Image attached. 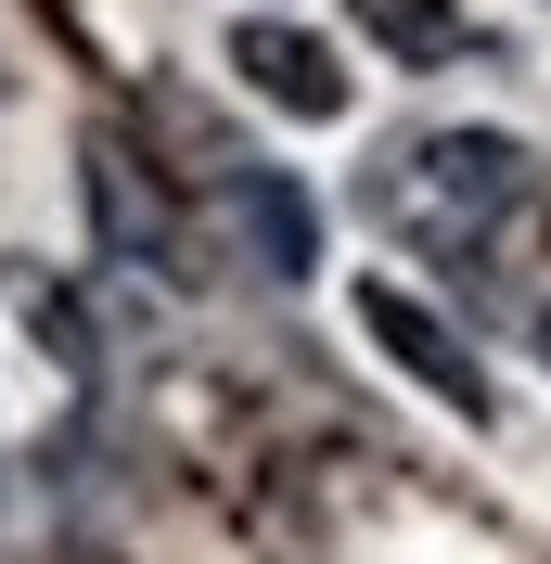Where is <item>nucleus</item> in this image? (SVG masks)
<instances>
[{
	"label": "nucleus",
	"instance_id": "obj_1",
	"mask_svg": "<svg viewBox=\"0 0 551 564\" xmlns=\"http://www.w3.org/2000/svg\"><path fill=\"white\" fill-rule=\"evenodd\" d=\"M526 206V141L514 129H423L398 154H372L359 218L398 257H487V231Z\"/></svg>",
	"mask_w": 551,
	"mask_h": 564
},
{
	"label": "nucleus",
	"instance_id": "obj_2",
	"mask_svg": "<svg viewBox=\"0 0 551 564\" xmlns=\"http://www.w3.org/2000/svg\"><path fill=\"white\" fill-rule=\"evenodd\" d=\"M231 77H244L270 116H295V129H334V116L359 104L346 52H334L321 26H282V13H244V26H231Z\"/></svg>",
	"mask_w": 551,
	"mask_h": 564
},
{
	"label": "nucleus",
	"instance_id": "obj_3",
	"mask_svg": "<svg viewBox=\"0 0 551 564\" xmlns=\"http://www.w3.org/2000/svg\"><path fill=\"white\" fill-rule=\"evenodd\" d=\"M359 334H372V347L398 359V372H411V386L436 398V411L487 423V372H475V347H462V334H449V321L423 308L411 282H359Z\"/></svg>",
	"mask_w": 551,
	"mask_h": 564
},
{
	"label": "nucleus",
	"instance_id": "obj_4",
	"mask_svg": "<svg viewBox=\"0 0 551 564\" xmlns=\"http://www.w3.org/2000/svg\"><path fill=\"white\" fill-rule=\"evenodd\" d=\"M77 193H90V231H104L116 270H141V282H193V270H180V218H168V193H154L116 141H90V154H77Z\"/></svg>",
	"mask_w": 551,
	"mask_h": 564
},
{
	"label": "nucleus",
	"instance_id": "obj_5",
	"mask_svg": "<svg viewBox=\"0 0 551 564\" xmlns=\"http://www.w3.org/2000/svg\"><path fill=\"white\" fill-rule=\"evenodd\" d=\"M218 218H231L244 270H270V282H309L321 270V206L282 167H218Z\"/></svg>",
	"mask_w": 551,
	"mask_h": 564
},
{
	"label": "nucleus",
	"instance_id": "obj_6",
	"mask_svg": "<svg viewBox=\"0 0 551 564\" xmlns=\"http://www.w3.org/2000/svg\"><path fill=\"white\" fill-rule=\"evenodd\" d=\"M346 13H359V39H372L398 77H449L462 52H475V26H462L449 0H346Z\"/></svg>",
	"mask_w": 551,
	"mask_h": 564
},
{
	"label": "nucleus",
	"instance_id": "obj_7",
	"mask_svg": "<svg viewBox=\"0 0 551 564\" xmlns=\"http://www.w3.org/2000/svg\"><path fill=\"white\" fill-rule=\"evenodd\" d=\"M13 308H26V334H39V347H52V359H65V372H104V321L77 308L65 282L39 270V257H13Z\"/></svg>",
	"mask_w": 551,
	"mask_h": 564
},
{
	"label": "nucleus",
	"instance_id": "obj_8",
	"mask_svg": "<svg viewBox=\"0 0 551 564\" xmlns=\"http://www.w3.org/2000/svg\"><path fill=\"white\" fill-rule=\"evenodd\" d=\"M526 347H539V359H551V308H539V321H526Z\"/></svg>",
	"mask_w": 551,
	"mask_h": 564
},
{
	"label": "nucleus",
	"instance_id": "obj_9",
	"mask_svg": "<svg viewBox=\"0 0 551 564\" xmlns=\"http://www.w3.org/2000/svg\"><path fill=\"white\" fill-rule=\"evenodd\" d=\"M539 13H551V0H539Z\"/></svg>",
	"mask_w": 551,
	"mask_h": 564
}]
</instances>
